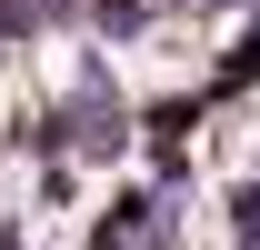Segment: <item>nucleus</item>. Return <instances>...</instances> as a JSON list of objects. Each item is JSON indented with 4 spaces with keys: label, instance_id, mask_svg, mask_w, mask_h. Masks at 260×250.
Masks as SVG:
<instances>
[{
    "label": "nucleus",
    "instance_id": "obj_1",
    "mask_svg": "<svg viewBox=\"0 0 260 250\" xmlns=\"http://www.w3.org/2000/svg\"><path fill=\"white\" fill-rule=\"evenodd\" d=\"M230 230H240V250H260V180L230 190Z\"/></svg>",
    "mask_w": 260,
    "mask_h": 250
},
{
    "label": "nucleus",
    "instance_id": "obj_2",
    "mask_svg": "<svg viewBox=\"0 0 260 250\" xmlns=\"http://www.w3.org/2000/svg\"><path fill=\"white\" fill-rule=\"evenodd\" d=\"M0 250H20V220H0Z\"/></svg>",
    "mask_w": 260,
    "mask_h": 250
}]
</instances>
